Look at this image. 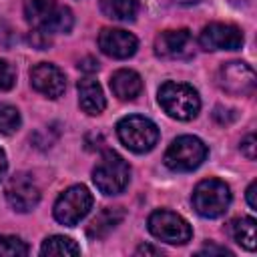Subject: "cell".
Instances as JSON below:
<instances>
[{
    "mask_svg": "<svg viewBox=\"0 0 257 257\" xmlns=\"http://www.w3.org/2000/svg\"><path fill=\"white\" fill-rule=\"evenodd\" d=\"M24 18L34 30L46 34L70 32L74 24L70 8L58 6L54 0H24Z\"/></svg>",
    "mask_w": 257,
    "mask_h": 257,
    "instance_id": "6da1fadb",
    "label": "cell"
},
{
    "mask_svg": "<svg viewBox=\"0 0 257 257\" xmlns=\"http://www.w3.org/2000/svg\"><path fill=\"white\" fill-rule=\"evenodd\" d=\"M159 104L177 120H191L201 108L197 90L183 82H165L159 88Z\"/></svg>",
    "mask_w": 257,
    "mask_h": 257,
    "instance_id": "7a4b0ae2",
    "label": "cell"
},
{
    "mask_svg": "<svg viewBox=\"0 0 257 257\" xmlns=\"http://www.w3.org/2000/svg\"><path fill=\"white\" fill-rule=\"evenodd\" d=\"M128 179H131V169L126 161L114 151H106L92 171V181L96 189L104 195H116L124 191Z\"/></svg>",
    "mask_w": 257,
    "mask_h": 257,
    "instance_id": "3957f363",
    "label": "cell"
},
{
    "mask_svg": "<svg viewBox=\"0 0 257 257\" xmlns=\"http://www.w3.org/2000/svg\"><path fill=\"white\" fill-rule=\"evenodd\" d=\"M116 133H118L120 143L126 149H131L133 153H147L159 141V128H157V124L151 118L141 116V114L124 116L116 124Z\"/></svg>",
    "mask_w": 257,
    "mask_h": 257,
    "instance_id": "277c9868",
    "label": "cell"
},
{
    "mask_svg": "<svg viewBox=\"0 0 257 257\" xmlns=\"http://www.w3.org/2000/svg\"><path fill=\"white\" fill-rule=\"evenodd\" d=\"M231 205L229 185L221 179H205L193 191V207L201 217H219Z\"/></svg>",
    "mask_w": 257,
    "mask_h": 257,
    "instance_id": "5b68a950",
    "label": "cell"
},
{
    "mask_svg": "<svg viewBox=\"0 0 257 257\" xmlns=\"http://www.w3.org/2000/svg\"><path fill=\"white\" fill-rule=\"evenodd\" d=\"M205 159H207V147L201 139L193 135L177 137L165 153V165L171 171H181V173L201 167Z\"/></svg>",
    "mask_w": 257,
    "mask_h": 257,
    "instance_id": "8992f818",
    "label": "cell"
},
{
    "mask_svg": "<svg viewBox=\"0 0 257 257\" xmlns=\"http://www.w3.org/2000/svg\"><path fill=\"white\" fill-rule=\"evenodd\" d=\"M92 207V195L84 185H72L54 203V219L66 227H74L88 215Z\"/></svg>",
    "mask_w": 257,
    "mask_h": 257,
    "instance_id": "52a82bcc",
    "label": "cell"
},
{
    "mask_svg": "<svg viewBox=\"0 0 257 257\" xmlns=\"http://www.w3.org/2000/svg\"><path fill=\"white\" fill-rule=\"evenodd\" d=\"M149 231L157 239H161L169 245H185L193 235L191 225L181 215H177L173 211H167V209H159V211L151 213Z\"/></svg>",
    "mask_w": 257,
    "mask_h": 257,
    "instance_id": "ba28073f",
    "label": "cell"
},
{
    "mask_svg": "<svg viewBox=\"0 0 257 257\" xmlns=\"http://www.w3.org/2000/svg\"><path fill=\"white\" fill-rule=\"evenodd\" d=\"M217 82H219V86H221L227 94H233V96H247V94H253L257 78H255V70H253L247 62L231 60V62H225V64L219 68Z\"/></svg>",
    "mask_w": 257,
    "mask_h": 257,
    "instance_id": "9c48e42d",
    "label": "cell"
},
{
    "mask_svg": "<svg viewBox=\"0 0 257 257\" xmlns=\"http://www.w3.org/2000/svg\"><path fill=\"white\" fill-rule=\"evenodd\" d=\"M6 201L18 213L32 211L40 201V189L28 173H14L6 183Z\"/></svg>",
    "mask_w": 257,
    "mask_h": 257,
    "instance_id": "30bf717a",
    "label": "cell"
},
{
    "mask_svg": "<svg viewBox=\"0 0 257 257\" xmlns=\"http://www.w3.org/2000/svg\"><path fill=\"white\" fill-rule=\"evenodd\" d=\"M199 44L205 50H237L243 46V32L225 22H213L199 34Z\"/></svg>",
    "mask_w": 257,
    "mask_h": 257,
    "instance_id": "8fae6325",
    "label": "cell"
},
{
    "mask_svg": "<svg viewBox=\"0 0 257 257\" xmlns=\"http://www.w3.org/2000/svg\"><path fill=\"white\" fill-rule=\"evenodd\" d=\"M155 52L161 58H189L193 54V36L187 28L165 30L155 38Z\"/></svg>",
    "mask_w": 257,
    "mask_h": 257,
    "instance_id": "7c38bea8",
    "label": "cell"
},
{
    "mask_svg": "<svg viewBox=\"0 0 257 257\" xmlns=\"http://www.w3.org/2000/svg\"><path fill=\"white\" fill-rule=\"evenodd\" d=\"M30 82L40 94H44L48 98H58L66 88V78L62 74V70L50 62H40V64L32 66Z\"/></svg>",
    "mask_w": 257,
    "mask_h": 257,
    "instance_id": "4fadbf2b",
    "label": "cell"
},
{
    "mask_svg": "<svg viewBox=\"0 0 257 257\" xmlns=\"http://www.w3.org/2000/svg\"><path fill=\"white\" fill-rule=\"evenodd\" d=\"M98 46L100 50L110 56V58H128L137 52L139 48V40L120 28H102V32L98 34Z\"/></svg>",
    "mask_w": 257,
    "mask_h": 257,
    "instance_id": "5bb4252c",
    "label": "cell"
},
{
    "mask_svg": "<svg viewBox=\"0 0 257 257\" xmlns=\"http://www.w3.org/2000/svg\"><path fill=\"white\" fill-rule=\"evenodd\" d=\"M110 90L120 100H133L143 90V78L131 68H120L110 76Z\"/></svg>",
    "mask_w": 257,
    "mask_h": 257,
    "instance_id": "9a60e30c",
    "label": "cell"
},
{
    "mask_svg": "<svg viewBox=\"0 0 257 257\" xmlns=\"http://www.w3.org/2000/svg\"><path fill=\"white\" fill-rule=\"evenodd\" d=\"M78 104L86 114H100L104 110L106 100H104L100 84L94 78L86 76L78 80Z\"/></svg>",
    "mask_w": 257,
    "mask_h": 257,
    "instance_id": "2e32d148",
    "label": "cell"
},
{
    "mask_svg": "<svg viewBox=\"0 0 257 257\" xmlns=\"http://www.w3.org/2000/svg\"><path fill=\"white\" fill-rule=\"evenodd\" d=\"M124 219V211L120 207H104L88 225L86 235L90 239H102L106 237L120 221Z\"/></svg>",
    "mask_w": 257,
    "mask_h": 257,
    "instance_id": "e0dca14e",
    "label": "cell"
},
{
    "mask_svg": "<svg viewBox=\"0 0 257 257\" xmlns=\"http://www.w3.org/2000/svg\"><path fill=\"white\" fill-rule=\"evenodd\" d=\"M100 10L112 20L131 22L137 18L139 2L137 0H100Z\"/></svg>",
    "mask_w": 257,
    "mask_h": 257,
    "instance_id": "ac0fdd59",
    "label": "cell"
},
{
    "mask_svg": "<svg viewBox=\"0 0 257 257\" xmlns=\"http://www.w3.org/2000/svg\"><path fill=\"white\" fill-rule=\"evenodd\" d=\"M231 235L233 239L245 247L247 251H255L257 247V235H255V219L253 217H241L231 223Z\"/></svg>",
    "mask_w": 257,
    "mask_h": 257,
    "instance_id": "d6986e66",
    "label": "cell"
},
{
    "mask_svg": "<svg viewBox=\"0 0 257 257\" xmlns=\"http://www.w3.org/2000/svg\"><path fill=\"white\" fill-rule=\"evenodd\" d=\"M40 253H42V255L68 257V255H78V253H80V247H78L70 237H64V235H52V237H46V239L42 241Z\"/></svg>",
    "mask_w": 257,
    "mask_h": 257,
    "instance_id": "ffe728a7",
    "label": "cell"
},
{
    "mask_svg": "<svg viewBox=\"0 0 257 257\" xmlns=\"http://www.w3.org/2000/svg\"><path fill=\"white\" fill-rule=\"evenodd\" d=\"M20 126V112L12 104H0V135H12Z\"/></svg>",
    "mask_w": 257,
    "mask_h": 257,
    "instance_id": "44dd1931",
    "label": "cell"
},
{
    "mask_svg": "<svg viewBox=\"0 0 257 257\" xmlns=\"http://www.w3.org/2000/svg\"><path fill=\"white\" fill-rule=\"evenodd\" d=\"M0 255L6 257H18V255H28V245L12 235H0Z\"/></svg>",
    "mask_w": 257,
    "mask_h": 257,
    "instance_id": "7402d4cb",
    "label": "cell"
},
{
    "mask_svg": "<svg viewBox=\"0 0 257 257\" xmlns=\"http://www.w3.org/2000/svg\"><path fill=\"white\" fill-rule=\"evenodd\" d=\"M14 80H16V70L12 68V64L6 60H0V92L10 90L14 86Z\"/></svg>",
    "mask_w": 257,
    "mask_h": 257,
    "instance_id": "603a6c76",
    "label": "cell"
},
{
    "mask_svg": "<svg viewBox=\"0 0 257 257\" xmlns=\"http://www.w3.org/2000/svg\"><path fill=\"white\" fill-rule=\"evenodd\" d=\"M28 42H30L34 48H38V50H46V48L50 46V38H48V34L42 32V30H34V32H30Z\"/></svg>",
    "mask_w": 257,
    "mask_h": 257,
    "instance_id": "cb8c5ba5",
    "label": "cell"
},
{
    "mask_svg": "<svg viewBox=\"0 0 257 257\" xmlns=\"http://www.w3.org/2000/svg\"><path fill=\"white\" fill-rule=\"evenodd\" d=\"M241 153H243L249 161L255 159V137H253V135H247V137L241 141Z\"/></svg>",
    "mask_w": 257,
    "mask_h": 257,
    "instance_id": "d4e9b609",
    "label": "cell"
},
{
    "mask_svg": "<svg viewBox=\"0 0 257 257\" xmlns=\"http://www.w3.org/2000/svg\"><path fill=\"white\" fill-rule=\"evenodd\" d=\"M247 203L251 209H257V181H253L249 187H247Z\"/></svg>",
    "mask_w": 257,
    "mask_h": 257,
    "instance_id": "484cf974",
    "label": "cell"
},
{
    "mask_svg": "<svg viewBox=\"0 0 257 257\" xmlns=\"http://www.w3.org/2000/svg\"><path fill=\"white\" fill-rule=\"evenodd\" d=\"M211 253H219V255H231V251H229V249H225V247H217V245H205V247L199 251V255H211Z\"/></svg>",
    "mask_w": 257,
    "mask_h": 257,
    "instance_id": "4316f807",
    "label": "cell"
},
{
    "mask_svg": "<svg viewBox=\"0 0 257 257\" xmlns=\"http://www.w3.org/2000/svg\"><path fill=\"white\" fill-rule=\"evenodd\" d=\"M78 68H82L84 72H94L98 70V62L94 58H84L82 62H78Z\"/></svg>",
    "mask_w": 257,
    "mask_h": 257,
    "instance_id": "83f0119b",
    "label": "cell"
},
{
    "mask_svg": "<svg viewBox=\"0 0 257 257\" xmlns=\"http://www.w3.org/2000/svg\"><path fill=\"white\" fill-rule=\"evenodd\" d=\"M137 255H161V249L151 247V245H141L137 247Z\"/></svg>",
    "mask_w": 257,
    "mask_h": 257,
    "instance_id": "f1b7e54d",
    "label": "cell"
},
{
    "mask_svg": "<svg viewBox=\"0 0 257 257\" xmlns=\"http://www.w3.org/2000/svg\"><path fill=\"white\" fill-rule=\"evenodd\" d=\"M6 169H8V161H6V153L0 149V181H2V177H4V173H6Z\"/></svg>",
    "mask_w": 257,
    "mask_h": 257,
    "instance_id": "f546056e",
    "label": "cell"
},
{
    "mask_svg": "<svg viewBox=\"0 0 257 257\" xmlns=\"http://www.w3.org/2000/svg\"><path fill=\"white\" fill-rule=\"evenodd\" d=\"M177 4H183V6H191V4H197V2H201V0H175Z\"/></svg>",
    "mask_w": 257,
    "mask_h": 257,
    "instance_id": "4dcf8cb0",
    "label": "cell"
},
{
    "mask_svg": "<svg viewBox=\"0 0 257 257\" xmlns=\"http://www.w3.org/2000/svg\"><path fill=\"white\" fill-rule=\"evenodd\" d=\"M241 2H245V4H247V2H249V0H241Z\"/></svg>",
    "mask_w": 257,
    "mask_h": 257,
    "instance_id": "1f68e13d",
    "label": "cell"
}]
</instances>
